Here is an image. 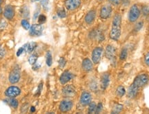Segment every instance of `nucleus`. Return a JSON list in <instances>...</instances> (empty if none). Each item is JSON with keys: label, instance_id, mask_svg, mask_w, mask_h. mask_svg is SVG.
Masks as SVG:
<instances>
[{"label": "nucleus", "instance_id": "c03bdc74", "mask_svg": "<svg viewBox=\"0 0 149 114\" xmlns=\"http://www.w3.org/2000/svg\"><path fill=\"white\" fill-rule=\"evenodd\" d=\"M32 1H40V0H31Z\"/></svg>", "mask_w": 149, "mask_h": 114}, {"label": "nucleus", "instance_id": "a211bd4d", "mask_svg": "<svg viewBox=\"0 0 149 114\" xmlns=\"http://www.w3.org/2000/svg\"><path fill=\"white\" fill-rule=\"evenodd\" d=\"M93 63L90 59L87 58V59L84 60L82 62V68L84 70L86 71V72H90L93 70Z\"/></svg>", "mask_w": 149, "mask_h": 114}, {"label": "nucleus", "instance_id": "58836bf2", "mask_svg": "<svg viewBox=\"0 0 149 114\" xmlns=\"http://www.w3.org/2000/svg\"><path fill=\"white\" fill-rule=\"evenodd\" d=\"M48 3H49V1H48V0H43V1H42V2H41V4H42L43 7L45 8L46 6H48Z\"/></svg>", "mask_w": 149, "mask_h": 114}, {"label": "nucleus", "instance_id": "4c0bfd02", "mask_svg": "<svg viewBox=\"0 0 149 114\" xmlns=\"http://www.w3.org/2000/svg\"><path fill=\"white\" fill-rule=\"evenodd\" d=\"M24 51V47H22V48H20L19 49L17 50V57H19V56H20L22 53H23Z\"/></svg>", "mask_w": 149, "mask_h": 114}, {"label": "nucleus", "instance_id": "393cba45", "mask_svg": "<svg viewBox=\"0 0 149 114\" xmlns=\"http://www.w3.org/2000/svg\"><path fill=\"white\" fill-rule=\"evenodd\" d=\"M57 14L59 17L60 18H64L66 17V10H65L64 8H59L57 11Z\"/></svg>", "mask_w": 149, "mask_h": 114}, {"label": "nucleus", "instance_id": "2eb2a0df", "mask_svg": "<svg viewBox=\"0 0 149 114\" xmlns=\"http://www.w3.org/2000/svg\"><path fill=\"white\" fill-rule=\"evenodd\" d=\"M72 74L68 71H66L61 74L60 76V78H59V81L60 83L62 84V85H65V84L68 83V81H70V80L72 79Z\"/></svg>", "mask_w": 149, "mask_h": 114}, {"label": "nucleus", "instance_id": "a19ab883", "mask_svg": "<svg viewBox=\"0 0 149 114\" xmlns=\"http://www.w3.org/2000/svg\"><path fill=\"white\" fill-rule=\"evenodd\" d=\"M31 112H35V108L34 107V106H32V107H31Z\"/></svg>", "mask_w": 149, "mask_h": 114}, {"label": "nucleus", "instance_id": "a878e982", "mask_svg": "<svg viewBox=\"0 0 149 114\" xmlns=\"http://www.w3.org/2000/svg\"><path fill=\"white\" fill-rule=\"evenodd\" d=\"M123 109V106L121 105V104H117V105L115 106L114 109H113V111L112 113H118L122 111Z\"/></svg>", "mask_w": 149, "mask_h": 114}, {"label": "nucleus", "instance_id": "a18cd8bd", "mask_svg": "<svg viewBox=\"0 0 149 114\" xmlns=\"http://www.w3.org/2000/svg\"><path fill=\"white\" fill-rule=\"evenodd\" d=\"M100 1H102V0H100Z\"/></svg>", "mask_w": 149, "mask_h": 114}, {"label": "nucleus", "instance_id": "39448f33", "mask_svg": "<svg viewBox=\"0 0 149 114\" xmlns=\"http://www.w3.org/2000/svg\"><path fill=\"white\" fill-rule=\"evenodd\" d=\"M65 7L68 10H74L81 5V0H66Z\"/></svg>", "mask_w": 149, "mask_h": 114}, {"label": "nucleus", "instance_id": "c9c22d12", "mask_svg": "<svg viewBox=\"0 0 149 114\" xmlns=\"http://www.w3.org/2000/svg\"><path fill=\"white\" fill-rule=\"evenodd\" d=\"M6 26V22L4 21H1L0 22V30L4 29Z\"/></svg>", "mask_w": 149, "mask_h": 114}, {"label": "nucleus", "instance_id": "f704fd0d", "mask_svg": "<svg viewBox=\"0 0 149 114\" xmlns=\"http://www.w3.org/2000/svg\"><path fill=\"white\" fill-rule=\"evenodd\" d=\"M6 55V50L4 48H0V59H3Z\"/></svg>", "mask_w": 149, "mask_h": 114}, {"label": "nucleus", "instance_id": "b1692460", "mask_svg": "<svg viewBox=\"0 0 149 114\" xmlns=\"http://www.w3.org/2000/svg\"><path fill=\"white\" fill-rule=\"evenodd\" d=\"M96 108H97V106H96L95 102H91V103L89 104L88 113H95V112L96 111Z\"/></svg>", "mask_w": 149, "mask_h": 114}, {"label": "nucleus", "instance_id": "9b49d317", "mask_svg": "<svg viewBox=\"0 0 149 114\" xmlns=\"http://www.w3.org/2000/svg\"><path fill=\"white\" fill-rule=\"evenodd\" d=\"M20 78V73L19 70H13L10 73L9 75V81L10 83L15 84L17 83L19 80Z\"/></svg>", "mask_w": 149, "mask_h": 114}, {"label": "nucleus", "instance_id": "37998d69", "mask_svg": "<svg viewBox=\"0 0 149 114\" xmlns=\"http://www.w3.org/2000/svg\"><path fill=\"white\" fill-rule=\"evenodd\" d=\"M2 1H3V0H0V6H1V3H2Z\"/></svg>", "mask_w": 149, "mask_h": 114}, {"label": "nucleus", "instance_id": "dca6fc26", "mask_svg": "<svg viewBox=\"0 0 149 114\" xmlns=\"http://www.w3.org/2000/svg\"><path fill=\"white\" fill-rule=\"evenodd\" d=\"M96 17V11L95 10H91L87 13L85 17V22L87 24H91L95 19Z\"/></svg>", "mask_w": 149, "mask_h": 114}, {"label": "nucleus", "instance_id": "7ed1b4c3", "mask_svg": "<svg viewBox=\"0 0 149 114\" xmlns=\"http://www.w3.org/2000/svg\"><path fill=\"white\" fill-rule=\"evenodd\" d=\"M139 16H140V10H139V7L136 4L133 5L130 7L128 14V18L129 21L131 23H134L138 19Z\"/></svg>", "mask_w": 149, "mask_h": 114}, {"label": "nucleus", "instance_id": "6e6552de", "mask_svg": "<svg viewBox=\"0 0 149 114\" xmlns=\"http://www.w3.org/2000/svg\"><path fill=\"white\" fill-rule=\"evenodd\" d=\"M21 90L20 89L15 86H12V87H8L5 91V95L9 98H15L20 94Z\"/></svg>", "mask_w": 149, "mask_h": 114}, {"label": "nucleus", "instance_id": "79ce46f5", "mask_svg": "<svg viewBox=\"0 0 149 114\" xmlns=\"http://www.w3.org/2000/svg\"><path fill=\"white\" fill-rule=\"evenodd\" d=\"M1 12H2V9H1V7H0V14H1Z\"/></svg>", "mask_w": 149, "mask_h": 114}, {"label": "nucleus", "instance_id": "4be33fe9", "mask_svg": "<svg viewBox=\"0 0 149 114\" xmlns=\"http://www.w3.org/2000/svg\"><path fill=\"white\" fill-rule=\"evenodd\" d=\"M127 56H128V50L126 48H124V49H122V51H121L120 56V59L122 60V61H124V60H126V58H127Z\"/></svg>", "mask_w": 149, "mask_h": 114}, {"label": "nucleus", "instance_id": "ea45409f", "mask_svg": "<svg viewBox=\"0 0 149 114\" xmlns=\"http://www.w3.org/2000/svg\"><path fill=\"white\" fill-rule=\"evenodd\" d=\"M42 85L43 84L42 83H40V85H39V87H38V90H37V93H38V94H40L41 91H42Z\"/></svg>", "mask_w": 149, "mask_h": 114}, {"label": "nucleus", "instance_id": "20e7f679", "mask_svg": "<svg viewBox=\"0 0 149 114\" xmlns=\"http://www.w3.org/2000/svg\"><path fill=\"white\" fill-rule=\"evenodd\" d=\"M112 11H113V9H112L111 5H104L102 7L101 10H100V17L102 19H107L111 17Z\"/></svg>", "mask_w": 149, "mask_h": 114}, {"label": "nucleus", "instance_id": "0eeeda50", "mask_svg": "<svg viewBox=\"0 0 149 114\" xmlns=\"http://www.w3.org/2000/svg\"><path fill=\"white\" fill-rule=\"evenodd\" d=\"M102 52H103V49H102V48H101V47H97V48L93 50L92 53V60L93 62L95 64H97L100 61Z\"/></svg>", "mask_w": 149, "mask_h": 114}, {"label": "nucleus", "instance_id": "9d476101", "mask_svg": "<svg viewBox=\"0 0 149 114\" xmlns=\"http://www.w3.org/2000/svg\"><path fill=\"white\" fill-rule=\"evenodd\" d=\"M3 16L8 20H12L15 16L14 8L10 5H7L4 8Z\"/></svg>", "mask_w": 149, "mask_h": 114}, {"label": "nucleus", "instance_id": "7c9ffc66", "mask_svg": "<svg viewBox=\"0 0 149 114\" xmlns=\"http://www.w3.org/2000/svg\"><path fill=\"white\" fill-rule=\"evenodd\" d=\"M142 12L144 15H149V6H144L142 8Z\"/></svg>", "mask_w": 149, "mask_h": 114}, {"label": "nucleus", "instance_id": "c85d7f7f", "mask_svg": "<svg viewBox=\"0 0 149 114\" xmlns=\"http://www.w3.org/2000/svg\"><path fill=\"white\" fill-rule=\"evenodd\" d=\"M66 60H65L64 58H63V57L60 58V59H59V68H64L65 67V65H66Z\"/></svg>", "mask_w": 149, "mask_h": 114}, {"label": "nucleus", "instance_id": "412c9836", "mask_svg": "<svg viewBox=\"0 0 149 114\" xmlns=\"http://www.w3.org/2000/svg\"><path fill=\"white\" fill-rule=\"evenodd\" d=\"M36 43L35 42H31L29 44H27V52L31 53L32 52L35 48H36Z\"/></svg>", "mask_w": 149, "mask_h": 114}, {"label": "nucleus", "instance_id": "5701e85b", "mask_svg": "<svg viewBox=\"0 0 149 114\" xmlns=\"http://www.w3.org/2000/svg\"><path fill=\"white\" fill-rule=\"evenodd\" d=\"M53 63V59H52V55L50 52H48L46 54V64L48 66L51 67Z\"/></svg>", "mask_w": 149, "mask_h": 114}, {"label": "nucleus", "instance_id": "ddd939ff", "mask_svg": "<svg viewBox=\"0 0 149 114\" xmlns=\"http://www.w3.org/2000/svg\"><path fill=\"white\" fill-rule=\"evenodd\" d=\"M63 95L66 97H72L75 94V89L72 85H66L62 89Z\"/></svg>", "mask_w": 149, "mask_h": 114}, {"label": "nucleus", "instance_id": "e433bc0d", "mask_svg": "<svg viewBox=\"0 0 149 114\" xmlns=\"http://www.w3.org/2000/svg\"><path fill=\"white\" fill-rule=\"evenodd\" d=\"M142 26H143V22H139V23L137 24V26H136V30L139 31V30L142 28Z\"/></svg>", "mask_w": 149, "mask_h": 114}, {"label": "nucleus", "instance_id": "4468645a", "mask_svg": "<svg viewBox=\"0 0 149 114\" xmlns=\"http://www.w3.org/2000/svg\"><path fill=\"white\" fill-rule=\"evenodd\" d=\"M105 55L106 57L109 60L114 59L115 55V48L114 47L111 46V45H108L107 48H106Z\"/></svg>", "mask_w": 149, "mask_h": 114}, {"label": "nucleus", "instance_id": "aec40b11", "mask_svg": "<svg viewBox=\"0 0 149 114\" xmlns=\"http://www.w3.org/2000/svg\"><path fill=\"white\" fill-rule=\"evenodd\" d=\"M7 102H8L9 105H10V106H12V107L15 108V109L17 107L18 104H19L18 100H16V99L14 98H10L9 100H7Z\"/></svg>", "mask_w": 149, "mask_h": 114}, {"label": "nucleus", "instance_id": "423d86ee", "mask_svg": "<svg viewBox=\"0 0 149 114\" xmlns=\"http://www.w3.org/2000/svg\"><path fill=\"white\" fill-rule=\"evenodd\" d=\"M43 27L41 24H33L30 28L29 34L33 37H39L42 35Z\"/></svg>", "mask_w": 149, "mask_h": 114}, {"label": "nucleus", "instance_id": "6ab92c4d", "mask_svg": "<svg viewBox=\"0 0 149 114\" xmlns=\"http://www.w3.org/2000/svg\"><path fill=\"white\" fill-rule=\"evenodd\" d=\"M125 93L126 89L124 88V86L122 85H120L116 89V95L119 97H122L124 94H125Z\"/></svg>", "mask_w": 149, "mask_h": 114}, {"label": "nucleus", "instance_id": "c756f323", "mask_svg": "<svg viewBox=\"0 0 149 114\" xmlns=\"http://www.w3.org/2000/svg\"><path fill=\"white\" fill-rule=\"evenodd\" d=\"M46 17L44 15H40L38 17V21L39 23H43L46 21Z\"/></svg>", "mask_w": 149, "mask_h": 114}, {"label": "nucleus", "instance_id": "473e14b6", "mask_svg": "<svg viewBox=\"0 0 149 114\" xmlns=\"http://www.w3.org/2000/svg\"><path fill=\"white\" fill-rule=\"evenodd\" d=\"M144 63H145V64L147 65V66H149V52L146 54V55H145Z\"/></svg>", "mask_w": 149, "mask_h": 114}, {"label": "nucleus", "instance_id": "f3484780", "mask_svg": "<svg viewBox=\"0 0 149 114\" xmlns=\"http://www.w3.org/2000/svg\"><path fill=\"white\" fill-rule=\"evenodd\" d=\"M110 76L109 74H104L101 77V87L102 89H106L109 85Z\"/></svg>", "mask_w": 149, "mask_h": 114}, {"label": "nucleus", "instance_id": "2f4dec72", "mask_svg": "<svg viewBox=\"0 0 149 114\" xmlns=\"http://www.w3.org/2000/svg\"><path fill=\"white\" fill-rule=\"evenodd\" d=\"M109 1L111 5L113 6H118L120 3V0H109Z\"/></svg>", "mask_w": 149, "mask_h": 114}, {"label": "nucleus", "instance_id": "72a5a7b5", "mask_svg": "<svg viewBox=\"0 0 149 114\" xmlns=\"http://www.w3.org/2000/svg\"><path fill=\"white\" fill-rule=\"evenodd\" d=\"M102 107H103V106H102V104L101 103V102H100V103H99L97 106V108H96L95 113H100V112H101L102 110Z\"/></svg>", "mask_w": 149, "mask_h": 114}, {"label": "nucleus", "instance_id": "cd10ccee", "mask_svg": "<svg viewBox=\"0 0 149 114\" xmlns=\"http://www.w3.org/2000/svg\"><path fill=\"white\" fill-rule=\"evenodd\" d=\"M22 27L24 28L25 30H29L30 28V24L29 23V21L26 19H23L21 22Z\"/></svg>", "mask_w": 149, "mask_h": 114}, {"label": "nucleus", "instance_id": "f8f14e48", "mask_svg": "<svg viewBox=\"0 0 149 114\" xmlns=\"http://www.w3.org/2000/svg\"><path fill=\"white\" fill-rule=\"evenodd\" d=\"M91 95L90 93L84 91L81 94V98H80V103L84 106H86L91 102Z\"/></svg>", "mask_w": 149, "mask_h": 114}, {"label": "nucleus", "instance_id": "bb28decb", "mask_svg": "<svg viewBox=\"0 0 149 114\" xmlns=\"http://www.w3.org/2000/svg\"><path fill=\"white\" fill-rule=\"evenodd\" d=\"M37 56L36 55H33L32 56H31V57H29V62L30 64L34 65L35 63L37 62Z\"/></svg>", "mask_w": 149, "mask_h": 114}, {"label": "nucleus", "instance_id": "1a4fd4ad", "mask_svg": "<svg viewBox=\"0 0 149 114\" xmlns=\"http://www.w3.org/2000/svg\"><path fill=\"white\" fill-rule=\"evenodd\" d=\"M72 106H73V104H72V102L70 101V100H63V101L61 102L60 104H59V110L61 112L66 113V112L69 111L72 109Z\"/></svg>", "mask_w": 149, "mask_h": 114}, {"label": "nucleus", "instance_id": "f257e3e1", "mask_svg": "<svg viewBox=\"0 0 149 114\" xmlns=\"http://www.w3.org/2000/svg\"><path fill=\"white\" fill-rule=\"evenodd\" d=\"M149 76L146 74H139L134 79L133 83L130 85L128 90V96L130 98L137 96L139 89L144 87L148 83Z\"/></svg>", "mask_w": 149, "mask_h": 114}, {"label": "nucleus", "instance_id": "f03ea898", "mask_svg": "<svg viewBox=\"0 0 149 114\" xmlns=\"http://www.w3.org/2000/svg\"><path fill=\"white\" fill-rule=\"evenodd\" d=\"M121 30H122V16L119 13H116L113 17V23L111 32H110V38L114 41H117L121 36Z\"/></svg>", "mask_w": 149, "mask_h": 114}]
</instances>
